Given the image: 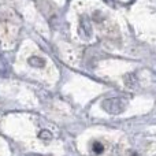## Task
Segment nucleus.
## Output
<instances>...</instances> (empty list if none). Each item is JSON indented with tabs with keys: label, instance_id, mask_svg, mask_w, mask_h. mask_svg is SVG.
<instances>
[{
	"label": "nucleus",
	"instance_id": "1",
	"mask_svg": "<svg viewBox=\"0 0 156 156\" xmlns=\"http://www.w3.org/2000/svg\"><path fill=\"white\" fill-rule=\"evenodd\" d=\"M93 151H94V154H101V152L104 151V147H103L100 143H94L93 144Z\"/></svg>",
	"mask_w": 156,
	"mask_h": 156
}]
</instances>
